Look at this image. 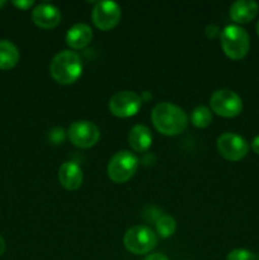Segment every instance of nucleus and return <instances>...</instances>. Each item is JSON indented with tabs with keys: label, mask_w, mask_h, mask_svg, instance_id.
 Segmentation results:
<instances>
[{
	"label": "nucleus",
	"mask_w": 259,
	"mask_h": 260,
	"mask_svg": "<svg viewBox=\"0 0 259 260\" xmlns=\"http://www.w3.org/2000/svg\"><path fill=\"white\" fill-rule=\"evenodd\" d=\"M155 128L167 136H175L182 134L188 124V117L180 107L169 102L156 104L151 113Z\"/></svg>",
	"instance_id": "obj_1"
},
{
	"label": "nucleus",
	"mask_w": 259,
	"mask_h": 260,
	"mask_svg": "<svg viewBox=\"0 0 259 260\" xmlns=\"http://www.w3.org/2000/svg\"><path fill=\"white\" fill-rule=\"evenodd\" d=\"M83 73V62L80 56L74 51L63 50L52 58L50 65V74L58 84L69 85L80 78Z\"/></svg>",
	"instance_id": "obj_2"
},
{
	"label": "nucleus",
	"mask_w": 259,
	"mask_h": 260,
	"mask_svg": "<svg viewBox=\"0 0 259 260\" xmlns=\"http://www.w3.org/2000/svg\"><path fill=\"white\" fill-rule=\"evenodd\" d=\"M221 47L231 60H241L248 55L250 47L249 35L243 27L235 24L226 25L220 36Z\"/></svg>",
	"instance_id": "obj_3"
},
{
	"label": "nucleus",
	"mask_w": 259,
	"mask_h": 260,
	"mask_svg": "<svg viewBox=\"0 0 259 260\" xmlns=\"http://www.w3.org/2000/svg\"><path fill=\"white\" fill-rule=\"evenodd\" d=\"M139 168V159L127 150L116 152L107 165V174L114 183H126Z\"/></svg>",
	"instance_id": "obj_4"
},
{
	"label": "nucleus",
	"mask_w": 259,
	"mask_h": 260,
	"mask_svg": "<svg viewBox=\"0 0 259 260\" xmlns=\"http://www.w3.org/2000/svg\"><path fill=\"white\" fill-rule=\"evenodd\" d=\"M123 244L130 253L142 255L154 250L157 244V235L147 226H134L124 234Z\"/></svg>",
	"instance_id": "obj_5"
},
{
	"label": "nucleus",
	"mask_w": 259,
	"mask_h": 260,
	"mask_svg": "<svg viewBox=\"0 0 259 260\" xmlns=\"http://www.w3.org/2000/svg\"><path fill=\"white\" fill-rule=\"evenodd\" d=\"M210 104L216 114L225 118H233L243 111V101L240 96L229 89H220L211 95Z\"/></svg>",
	"instance_id": "obj_6"
},
{
	"label": "nucleus",
	"mask_w": 259,
	"mask_h": 260,
	"mask_svg": "<svg viewBox=\"0 0 259 260\" xmlns=\"http://www.w3.org/2000/svg\"><path fill=\"white\" fill-rule=\"evenodd\" d=\"M68 136L71 144L80 149H89L98 142L101 137L99 128L89 121H76L70 124Z\"/></svg>",
	"instance_id": "obj_7"
},
{
	"label": "nucleus",
	"mask_w": 259,
	"mask_h": 260,
	"mask_svg": "<svg viewBox=\"0 0 259 260\" xmlns=\"http://www.w3.org/2000/svg\"><path fill=\"white\" fill-rule=\"evenodd\" d=\"M217 151L229 161H239L246 156L249 145L246 140L239 135L226 132L217 139Z\"/></svg>",
	"instance_id": "obj_8"
},
{
	"label": "nucleus",
	"mask_w": 259,
	"mask_h": 260,
	"mask_svg": "<svg viewBox=\"0 0 259 260\" xmlns=\"http://www.w3.org/2000/svg\"><path fill=\"white\" fill-rule=\"evenodd\" d=\"M108 107L113 116L119 118H128L139 112L141 107V98L135 91H119L112 96Z\"/></svg>",
	"instance_id": "obj_9"
},
{
	"label": "nucleus",
	"mask_w": 259,
	"mask_h": 260,
	"mask_svg": "<svg viewBox=\"0 0 259 260\" xmlns=\"http://www.w3.org/2000/svg\"><path fill=\"white\" fill-rule=\"evenodd\" d=\"M91 18L96 28L101 30H109L119 23L121 8L117 3L111 2V0L99 2L93 8Z\"/></svg>",
	"instance_id": "obj_10"
},
{
	"label": "nucleus",
	"mask_w": 259,
	"mask_h": 260,
	"mask_svg": "<svg viewBox=\"0 0 259 260\" xmlns=\"http://www.w3.org/2000/svg\"><path fill=\"white\" fill-rule=\"evenodd\" d=\"M32 20L37 27L42 29H52L60 23L61 13L55 5L42 3L33 9Z\"/></svg>",
	"instance_id": "obj_11"
},
{
	"label": "nucleus",
	"mask_w": 259,
	"mask_h": 260,
	"mask_svg": "<svg viewBox=\"0 0 259 260\" xmlns=\"http://www.w3.org/2000/svg\"><path fill=\"white\" fill-rule=\"evenodd\" d=\"M58 182L68 190L79 189L83 183V170L75 161H65L58 169Z\"/></svg>",
	"instance_id": "obj_12"
},
{
	"label": "nucleus",
	"mask_w": 259,
	"mask_h": 260,
	"mask_svg": "<svg viewBox=\"0 0 259 260\" xmlns=\"http://www.w3.org/2000/svg\"><path fill=\"white\" fill-rule=\"evenodd\" d=\"M93 38V30L85 23H76L66 33V43L69 47L74 50H80L85 46L89 45V42Z\"/></svg>",
	"instance_id": "obj_13"
},
{
	"label": "nucleus",
	"mask_w": 259,
	"mask_h": 260,
	"mask_svg": "<svg viewBox=\"0 0 259 260\" xmlns=\"http://www.w3.org/2000/svg\"><path fill=\"white\" fill-rule=\"evenodd\" d=\"M258 4L253 0H238L230 7V17L236 23H249L258 14Z\"/></svg>",
	"instance_id": "obj_14"
},
{
	"label": "nucleus",
	"mask_w": 259,
	"mask_h": 260,
	"mask_svg": "<svg viewBox=\"0 0 259 260\" xmlns=\"http://www.w3.org/2000/svg\"><path fill=\"white\" fill-rule=\"evenodd\" d=\"M152 142V135L144 124H136L128 132V144L136 152H145Z\"/></svg>",
	"instance_id": "obj_15"
},
{
	"label": "nucleus",
	"mask_w": 259,
	"mask_h": 260,
	"mask_svg": "<svg viewBox=\"0 0 259 260\" xmlns=\"http://www.w3.org/2000/svg\"><path fill=\"white\" fill-rule=\"evenodd\" d=\"M19 61L17 46L8 40H0V70H10Z\"/></svg>",
	"instance_id": "obj_16"
},
{
	"label": "nucleus",
	"mask_w": 259,
	"mask_h": 260,
	"mask_svg": "<svg viewBox=\"0 0 259 260\" xmlns=\"http://www.w3.org/2000/svg\"><path fill=\"white\" fill-rule=\"evenodd\" d=\"M175 229H177V222L174 218L169 215L160 216L156 221V234L163 239L170 238L174 235Z\"/></svg>",
	"instance_id": "obj_17"
},
{
	"label": "nucleus",
	"mask_w": 259,
	"mask_h": 260,
	"mask_svg": "<svg viewBox=\"0 0 259 260\" xmlns=\"http://www.w3.org/2000/svg\"><path fill=\"white\" fill-rule=\"evenodd\" d=\"M190 122H192L193 126L198 127V128H205L212 122L211 111L205 106L197 107V108L193 109L192 114H190Z\"/></svg>",
	"instance_id": "obj_18"
},
{
	"label": "nucleus",
	"mask_w": 259,
	"mask_h": 260,
	"mask_svg": "<svg viewBox=\"0 0 259 260\" xmlns=\"http://www.w3.org/2000/svg\"><path fill=\"white\" fill-rule=\"evenodd\" d=\"M226 260H256V256L246 249H235L228 254Z\"/></svg>",
	"instance_id": "obj_19"
},
{
	"label": "nucleus",
	"mask_w": 259,
	"mask_h": 260,
	"mask_svg": "<svg viewBox=\"0 0 259 260\" xmlns=\"http://www.w3.org/2000/svg\"><path fill=\"white\" fill-rule=\"evenodd\" d=\"M206 35H207L208 38L213 40V38H217L221 36V29L215 24H210L206 28Z\"/></svg>",
	"instance_id": "obj_20"
},
{
	"label": "nucleus",
	"mask_w": 259,
	"mask_h": 260,
	"mask_svg": "<svg viewBox=\"0 0 259 260\" xmlns=\"http://www.w3.org/2000/svg\"><path fill=\"white\" fill-rule=\"evenodd\" d=\"M35 3L32 0H18V2H13V5L17 8H19L20 10H27L28 8H30Z\"/></svg>",
	"instance_id": "obj_21"
},
{
	"label": "nucleus",
	"mask_w": 259,
	"mask_h": 260,
	"mask_svg": "<svg viewBox=\"0 0 259 260\" xmlns=\"http://www.w3.org/2000/svg\"><path fill=\"white\" fill-rule=\"evenodd\" d=\"M145 260H169L168 259L167 255H164V254L161 253H152L150 254V255H147Z\"/></svg>",
	"instance_id": "obj_22"
},
{
	"label": "nucleus",
	"mask_w": 259,
	"mask_h": 260,
	"mask_svg": "<svg viewBox=\"0 0 259 260\" xmlns=\"http://www.w3.org/2000/svg\"><path fill=\"white\" fill-rule=\"evenodd\" d=\"M251 149H253V151L255 152V154L259 155V135L254 137L253 141H251Z\"/></svg>",
	"instance_id": "obj_23"
},
{
	"label": "nucleus",
	"mask_w": 259,
	"mask_h": 260,
	"mask_svg": "<svg viewBox=\"0 0 259 260\" xmlns=\"http://www.w3.org/2000/svg\"><path fill=\"white\" fill-rule=\"evenodd\" d=\"M4 251H5V241H4V239L0 236V256L4 254Z\"/></svg>",
	"instance_id": "obj_24"
},
{
	"label": "nucleus",
	"mask_w": 259,
	"mask_h": 260,
	"mask_svg": "<svg viewBox=\"0 0 259 260\" xmlns=\"http://www.w3.org/2000/svg\"><path fill=\"white\" fill-rule=\"evenodd\" d=\"M4 5H5V2H4V0H0V8L4 7Z\"/></svg>",
	"instance_id": "obj_25"
},
{
	"label": "nucleus",
	"mask_w": 259,
	"mask_h": 260,
	"mask_svg": "<svg viewBox=\"0 0 259 260\" xmlns=\"http://www.w3.org/2000/svg\"><path fill=\"white\" fill-rule=\"evenodd\" d=\"M256 33H258L259 36V20H258V24H256Z\"/></svg>",
	"instance_id": "obj_26"
}]
</instances>
